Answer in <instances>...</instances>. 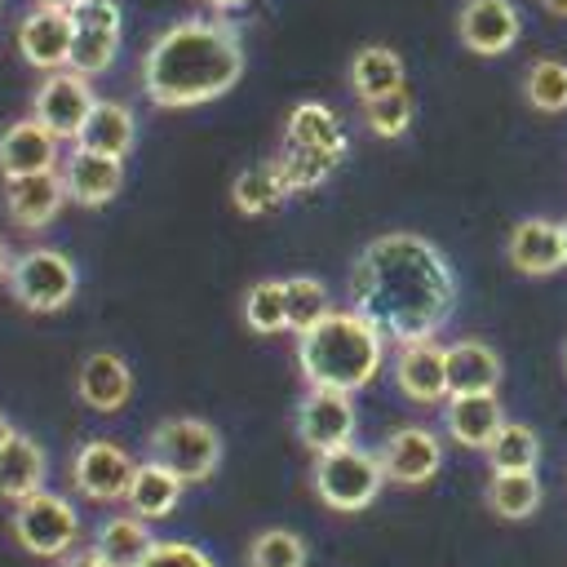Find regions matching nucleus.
Segmentation results:
<instances>
[{"mask_svg": "<svg viewBox=\"0 0 567 567\" xmlns=\"http://www.w3.org/2000/svg\"><path fill=\"white\" fill-rule=\"evenodd\" d=\"M248 567H306V540L288 527H266L248 540Z\"/></svg>", "mask_w": 567, "mask_h": 567, "instance_id": "36", "label": "nucleus"}, {"mask_svg": "<svg viewBox=\"0 0 567 567\" xmlns=\"http://www.w3.org/2000/svg\"><path fill=\"white\" fill-rule=\"evenodd\" d=\"M244 75V44L230 22L182 18L164 27L142 58V89L164 111L217 102Z\"/></svg>", "mask_w": 567, "mask_h": 567, "instance_id": "2", "label": "nucleus"}, {"mask_svg": "<svg viewBox=\"0 0 567 567\" xmlns=\"http://www.w3.org/2000/svg\"><path fill=\"white\" fill-rule=\"evenodd\" d=\"M133 470L137 461L111 443V439H89L75 447L71 456V487L84 496V501H97V505H111V501H124L128 483H133Z\"/></svg>", "mask_w": 567, "mask_h": 567, "instance_id": "9", "label": "nucleus"}, {"mask_svg": "<svg viewBox=\"0 0 567 567\" xmlns=\"http://www.w3.org/2000/svg\"><path fill=\"white\" fill-rule=\"evenodd\" d=\"M204 4H208V9H221V13H226V9H239V4H248V0H204Z\"/></svg>", "mask_w": 567, "mask_h": 567, "instance_id": "44", "label": "nucleus"}, {"mask_svg": "<svg viewBox=\"0 0 567 567\" xmlns=\"http://www.w3.org/2000/svg\"><path fill=\"white\" fill-rule=\"evenodd\" d=\"M509 266L523 275H554L563 270V221L549 217H523L509 230Z\"/></svg>", "mask_w": 567, "mask_h": 567, "instance_id": "19", "label": "nucleus"}, {"mask_svg": "<svg viewBox=\"0 0 567 567\" xmlns=\"http://www.w3.org/2000/svg\"><path fill=\"white\" fill-rule=\"evenodd\" d=\"M563 261H567V221H563Z\"/></svg>", "mask_w": 567, "mask_h": 567, "instance_id": "45", "label": "nucleus"}, {"mask_svg": "<svg viewBox=\"0 0 567 567\" xmlns=\"http://www.w3.org/2000/svg\"><path fill=\"white\" fill-rule=\"evenodd\" d=\"M142 567H217V563L190 540H155V549L142 558Z\"/></svg>", "mask_w": 567, "mask_h": 567, "instance_id": "38", "label": "nucleus"}, {"mask_svg": "<svg viewBox=\"0 0 567 567\" xmlns=\"http://www.w3.org/2000/svg\"><path fill=\"white\" fill-rule=\"evenodd\" d=\"M75 288H80L75 261L58 248H27L9 270V292L31 315H53V310L71 306Z\"/></svg>", "mask_w": 567, "mask_h": 567, "instance_id": "6", "label": "nucleus"}, {"mask_svg": "<svg viewBox=\"0 0 567 567\" xmlns=\"http://www.w3.org/2000/svg\"><path fill=\"white\" fill-rule=\"evenodd\" d=\"M71 44H75V13L66 9H49L35 4L22 22H18V53L35 66V71H62L71 62Z\"/></svg>", "mask_w": 567, "mask_h": 567, "instance_id": "13", "label": "nucleus"}, {"mask_svg": "<svg viewBox=\"0 0 567 567\" xmlns=\"http://www.w3.org/2000/svg\"><path fill=\"white\" fill-rule=\"evenodd\" d=\"M381 363H385V332L354 306L332 310L315 328L297 332V368L310 390L354 394L381 372Z\"/></svg>", "mask_w": 567, "mask_h": 567, "instance_id": "3", "label": "nucleus"}, {"mask_svg": "<svg viewBox=\"0 0 567 567\" xmlns=\"http://www.w3.org/2000/svg\"><path fill=\"white\" fill-rule=\"evenodd\" d=\"M354 310L368 315L385 341H430L456 306V270L443 248L412 230L377 235L350 266Z\"/></svg>", "mask_w": 567, "mask_h": 567, "instance_id": "1", "label": "nucleus"}, {"mask_svg": "<svg viewBox=\"0 0 567 567\" xmlns=\"http://www.w3.org/2000/svg\"><path fill=\"white\" fill-rule=\"evenodd\" d=\"M350 89H354L363 102L403 89V62H399V53L385 49V44L359 49V53L350 58Z\"/></svg>", "mask_w": 567, "mask_h": 567, "instance_id": "29", "label": "nucleus"}, {"mask_svg": "<svg viewBox=\"0 0 567 567\" xmlns=\"http://www.w3.org/2000/svg\"><path fill=\"white\" fill-rule=\"evenodd\" d=\"M133 137H137V120L124 102H97L89 111V124L80 128L75 146L80 151H97V155H111V159H124L133 151Z\"/></svg>", "mask_w": 567, "mask_h": 567, "instance_id": "25", "label": "nucleus"}, {"mask_svg": "<svg viewBox=\"0 0 567 567\" xmlns=\"http://www.w3.org/2000/svg\"><path fill=\"white\" fill-rule=\"evenodd\" d=\"M49 168H58V137L40 120H18L0 133V173L4 177L49 173Z\"/></svg>", "mask_w": 567, "mask_h": 567, "instance_id": "20", "label": "nucleus"}, {"mask_svg": "<svg viewBox=\"0 0 567 567\" xmlns=\"http://www.w3.org/2000/svg\"><path fill=\"white\" fill-rule=\"evenodd\" d=\"M13 536L35 558H62L80 540V514L58 492H35L13 509Z\"/></svg>", "mask_w": 567, "mask_h": 567, "instance_id": "7", "label": "nucleus"}, {"mask_svg": "<svg viewBox=\"0 0 567 567\" xmlns=\"http://www.w3.org/2000/svg\"><path fill=\"white\" fill-rule=\"evenodd\" d=\"M310 483H315V492H319V501H323L328 509H337V514H359V509H368V505L381 496L385 474H381L377 452H368V447H359V443H346V447H337V452L315 456Z\"/></svg>", "mask_w": 567, "mask_h": 567, "instance_id": "4", "label": "nucleus"}, {"mask_svg": "<svg viewBox=\"0 0 567 567\" xmlns=\"http://www.w3.org/2000/svg\"><path fill=\"white\" fill-rule=\"evenodd\" d=\"M106 567H142V558L155 549V536L146 527V518L137 514H111L89 545Z\"/></svg>", "mask_w": 567, "mask_h": 567, "instance_id": "24", "label": "nucleus"}, {"mask_svg": "<svg viewBox=\"0 0 567 567\" xmlns=\"http://www.w3.org/2000/svg\"><path fill=\"white\" fill-rule=\"evenodd\" d=\"M337 164H341V155H332V151H306V146H288V142L275 155V168H279V182H284L288 195L323 186Z\"/></svg>", "mask_w": 567, "mask_h": 567, "instance_id": "30", "label": "nucleus"}, {"mask_svg": "<svg viewBox=\"0 0 567 567\" xmlns=\"http://www.w3.org/2000/svg\"><path fill=\"white\" fill-rule=\"evenodd\" d=\"M483 452H487L492 474H496V470H536V461H540V439H536L532 425L505 421V425L496 430V439H492Z\"/></svg>", "mask_w": 567, "mask_h": 567, "instance_id": "32", "label": "nucleus"}, {"mask_svg": "<svg viewBox=\"0 0 567 567\" xmlns=\"http://www.w3.org/2000/svg\"><path fill=\"white\" fill-rule=\"evenodd\" d=\"M44 474H49V461H44V447L31 434H13L0 447V496L4 501L22 505L27 496L44 492Z\"/></svg>", "mask_w": 567, "mask_h": 567, "instance_id": "23", "label": "nucleus"}, {"mask_svg": "<svg viewBox=\"0 0 567 567\" xmlns=\"http://www.w3.org/2000/svg\"><path fill=\"white\" fill-rule=\"evenodd\" d=\"M58 173H62L66 199H75L80 208H102L124 186V159H111V155H97V151H80V146L62 159Z\"/></svg>", "mask_w": 567, "mask_h": 567, "instance_id": "17", "label": "nucleus"}, {"mask_svg": "<svg viewBox=\"0 0 567 567\" xmlns=\"http://www.w3.org/2000/svg\"><path fill=\"white\" fill-rule=\"evenodd\" d=\"M354 430H359V416H354L350 394H341V390H310L297 408V439L315 456L354 443Z\"/></svg>", "mask_w": 567, "mask_h": 567, "instance_id": "10", "label": "nucleus"}, {"mask_svg": "<svg viewBox=\"0 0 567 567\" xmlns=\"http://www.w3.org/2000/svg\"><path fill=\"white\" fill-rule=\"evenodd\" d=\"M363 120L377 137H403L408 124H412V93L394 89V93H381V97L363 102Z\"/></svg>", "mask_w": 567, "mask_h": 567, "instance_id": "37", "label": "nucleus"}, {"mask_svg": "<svg viewBox=\"0 0 567 567\" xmlns=\"http://www.w3.org/2000/svg\"><path fill=\"white\" fill-rule=\"evenodd\" d=\"M146 461L164 465L182 483H204L221 461V434L204 416H168L151 430Z\"/></svg>", "mask_w": 567, "mask_h": 567, "instance_id": "5", "label": "nucleus"}, {"mask_svg": "<svg viewBox=\"0 0 567 567\" xmlns=\"http://www.w3.org/2000/svg\"><path fill=\"white\" fill-rule=\"evenodd\" d=\"M505 368H501V354L487 346V341H452L447 346V399L452 394H496Z\"/></svg>", "mask_w": 567, "mask_h": 567, "instance_id": "21", "label": "nucleus"}, {"mask_svg": "<svg viewBox=\"0 0 567 567\" xmlns=\"http://www.w3.org/2000/svg\"><path fill=\"white\" fill-rule=\"evenodd\" d=\"M75 390L93 412H120L133 394V368L115 350H93L75 372Z\"/></svg>", "mask_w": 567, "mask_h": 567, "instance_id": "18", "label": "nucleus"}, {"mask_svg": "<svg viewBox=\"0 0 567 567\" xmlns=\"http://www.w3.org/2000/svg\"><path fill=\"white\" fill-rule=\"evenodd\" d=\"M244 323L261 337L288 332V297H284V279H261L244 292Z\"/></svg>", "mask_w": 567, "mask_h": 567, "instance_id": "33", "label": "nucleus"}, {"mask_svg": "<svg viewBox=\"0 0 567 567\" xmlns=\"http://www.w3.org/2000/svg\"><path fill=\"white\" fill-rule=\"evenodd\" d=\"M182 487H186V483H182L177 474H168V470L155 465V461H142V465L133 470V483H128V492H124V505H128V514L155 523V518H168V514L177 509Z\"/></svg>", "mask_w": 567, "mask_h": 567, "instance_id": "26", "label": "nucleus"}, {"mask_svg": "<svg viewBox=\"0 0 567 567\" xmlns=\"http://www.w3.org/2000/svg\"><path fill=\"white\" fill-rule=\"evenodd\" d=\"M284 297H288V328H292V332H306V328H315L323 315L337 310V306H332V292H328L315 275H292V279H284Z\"/></svg>", "mask_w": 567, "mask_h": 567, "instance_id": "35", "label": "nucleus"}, {"mask_svg": "<svg viewBox=\"0 0 567 567\" xmlns=\"http://www.w3.org/2000/svg\"><path fill=\"white\" fill-rule=\"evenodd\" d=\"M377 461H381V474L385 483H399V487H421L439 474L443 465V443L434 439V430L425 425H399L394 434H385V443L377 447Z\"/></svg>", "mask_w": 567, "mask_h": 567, "instance_id": "11", "label": "nucleus"}, {"mask_svg": "<svg viewBox=\"0 0 567 567\" xmlns=\"http://www.w3.org/2000/svg\"><path fill=\"white\" fill-rule=\"evenodd\" d=\"M284 142L288 146H306V151H332V155H346V133L337 124V115L323 106V102H301L288 111V124H284Z\"/></svg>", "mask_w": 567, "mask_h": 567, "instance_id": "27", "label": "nucleus"}, {"mask_svg": "<svg viewBox=\"0 0 567 567\" xmlns=\"http://www.w3.org/2000/svg\"><path fill=\"white\" fill-rule=\"evenodd\" d=\"M456 35L470 53H509L518 40V9L509 0H465L456 13Z\"/></svg>", "mask_w": 567, "mask_h": 567, "instance_id": "15", "label": "nucleus"}, {"mask_svg": "<svg viewBox=\"0 0 567 567\" xmlns=\"http://www.w3.org/2000/svg\"><path fill=\"white\" fill-rule=\"evenodd\" d=\"M540 4H545L554 18H567V0H540Z\"/></svg>", "mask_w": 567, "mask_h": 567, "instance_id": "43", "label": "nucleus"}, {"mask_svg": "<svg viewBox=\"0 0 567 567\" xmlns=\"http://www.w3.org/2000/svg\"><path fill=\"white\" fill-rule=\"evenodd\" d=\"M443 421H447V434L452 443L470 447V452H483L496 430L505 425V408L496 394H452L447 408H443Z\"/></svg>", "mask_w": 567, "mask_h": 567, "instance_id": "22", "label": "nucleus"}, {"mask_svg": "<svg viewBox=\"0 0 567 567\" xmlns=\"http://www.w3.org/2000/svg\"><path fill=\"white\" fill-rule=\"evenodd\" d=\"M394 385L412 403H443L447 399V346L430 341H403L394 350Z\"/></svg>", "mask_w": 567, "mask_h": 567, "instance_id": "14", "label": "nucleus"}, {"mask_svg": "<svg viewBox=\"0 0 567 567\" xmlns=\"http://www.w3.org/2000/svg\"><path fill=\"white\" fill-rule=\"evenodd\" d=\"M13 434H18V430H13V425H9V416H4V412H0V447H4V443H9V439H13Z\"/></svg>", "mask_w": 567, "mask_h": 567, "instance_id": "42", "label": "nucleus"}, {"mask_svg": "<svg viewBox=\"0 0 567 567\" xmlns=\"http://www.w3.org/2000/svg\"><path fill=\"white\" fill-rule=\"evenodd\" d=\"M58 567H106V563H102L93 549H71V554L58 558Z\"/></svg>", "mask_w": 567, "mask_h": 567, "instance_id": "39", "label": "nucleus"}, {"mask_svg": "<svg viewBox=\"0 0 567 567\" xmlns=\"http://www.w3.org/2000/svg\"><path fill=\"white\" fill-rule=\"evenodd\" d=\"M230 199H235V208H239V213H248V217L279 208V204L288 199V190H284V182H279L275 159H266V164H248V168L235 177Z\"/></svg>", "mask_w": 567, "mask_h": 567, "instance_id": "31", "label": "nucleus"}, {"mask_svg": "<svg viewBox=\"0 0 567 567\" xmlns=\"http://www.w3.org/2000/svg\"><path fill=\"white\" fill-rule=\"evenodd\" d=\"M13 261H18V257H13V248H9V244H4V235H0V284H9Z\"/></svg>", "mask_w": 567, "mask_h": 567, "instance_id": "40", "label": "nucleus"}, {"mask_svg": "<svg viewBox=\"0 0 567 567\" xmlns=\"http://www.w3.org/2000/svg\"><path fill=\"white\" fill-rule=\"evenodd\" d=\"M62 204H66V186L58 168L4 177V208H9V221L22 230H44L62 213Z\"/></svg>", "mask_w": 567, "mask_h": 567, "instance_id": "16", "label": "nucleus"}, {"mask_svg": "<svg viewBox=\"0 0 567 567\" xmlns=\"http://www.w3.org/2000/svg\"><path fill=\"white\" fill-rule=\"evenodd\" d=\"M563 368H567V346H563Z\"/></svg>", "mask_w": 567, "mask_h": 567, "instance_id": "46", "label": "nucleus"}, {"mask_svg": "<svg viewBox=\"0 0 567 567\" xmlns=\"http://www.w3.org/2000/svg\"><path fill=\"white\" fill-rule=\"evenodd\" d=\"M97 106L93 89H89V75L80 71H49L31 97V120H40L58 142H75L80 128L89 124V111Z\"/></svg>", "mask_w": 567, "mask_h": 567, "instance_id": "8", "label": "nucleus"}, {"mask_svg": "<svg viewBox=\"0 0 567 567\" xmlns=\"http://www.w3.org/2000/svg\"><path fill=\"white\" fill-rule=\"evenodd\" d=\"M487 509L496 518H532L540 509V478L536 470H496L487 483Z\"/></svg>", "mask_w": 567, "mask_h": 567, "instance_id": "28", "label": "nucleus"}, {"mask_svg": "<svg viewBox=\"0 0 567 567\" xmlns=\"http://www.w3.org/2000/svg\"><path fill=\"white\" fill-rule=\"evenodd\" d=\"M120 53V4L115 0H89L75 9V44H71V71L102 75Z\"/></svg>", "mask_w": 567, "mask_h": 567, "instance_id": "12", "label": "nucleus"}, {"mask_svg": "<svg viewBox=\"0 0 567 567\" xmlns=\"http://www.w3.org/2000/svg\"><path fill=\"white\" fill-rule=\"evenodd\" d=\"M35 4H49V9H66V13H75L80 4H89V0H35Z\"/></svg>", "mask_w": 567, "mask_h": 567, "instance_id": "41", "label": "nucleus"}, {"mask_svg": "<svg viewBox=\"0 0 567 567\" xmlns=\"http://www.w3.org/2000/svg\"><path fill=\"white\" fill-rule=\"evenodd\" d=\"M523 97L545 115L567 111V62L563 58H536L523 75Z\"/></svg>", "mask_w": 567, "mask_h": 567, "instance_id": "34", "label": "nucleus"}]
</instances>
